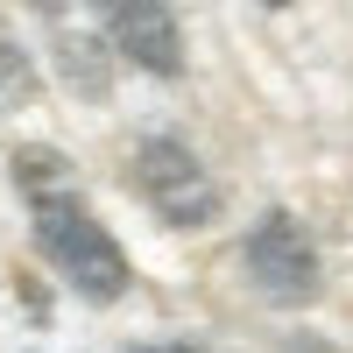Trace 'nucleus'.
Wrapping results in <instances>:
<instances>
[{"label":"nucleus","instance_id":"f257e3e1","mask_svg":"<svg viewBox=\"0 0 353 353\" xmlns=\"http://www.w3.org/2000/svg\"><path fill=\"white\" fill-rule=\"evenodd\" d=\"M36 248L50 254V269L64 276L85 304H113V297H128V254H121V241H113V233L85 212L71 191L36 198Z\"/></svg>","mask_w":353,"mask_h":353},{"label":"nucleus","instance_id":"f03ea898","mask_svg":"<svg viewBox=\"0 0 353 353\" xmlns=\"http://www.w3.org/2000/svg\"><path fill=\"white\" fill-rule=\"evenodd\" d=\"M134 191H141V205H149L156 219H170V226H212L219 219V184H212V170H205L176 134H149L134 149Z\"/></svg>","mask_w":353,"mask_h":353},{"label":"nucleus","instance_id":"7ed1b4c3","mask_svg":"<svg viewBox=\"0 0 353 353\" xmlns=\"http://www.w3.org/2000/svg\"><path fill=\"white\" fill-rule=\"evenodd\" d=\"M241 261H248V276H254V290L269 304H311L318 290H325V269H318V248H311V233L290 219V212H261L254 219V233H248V248H241Z\"/></svg>","mask_w":353,"mask_h":353},{"label":"nucleus","instance_id":"20e7f679","mask_svg":"<svg viewBox=\"0 0 353 353\" xmlns=\"http://www.w3.org/2000/svg\"><path fill=\"white\" fill-rule=\"evenodd\" d=\"M99 14H106V36L128 64H141L149 78L184 71V28H176L170 0H99Z\"/></svg>","mask_w":353,"mask_h":353},{"label":"nucleus","instance_id":"39448f33","mask_svg":"<svg viewBox=\"0 0 353 353\" xmlns=\"http://www.w3.org/2000/svg\"><path fill=\"white\" fill-rule=\"evenodd\" d=\"M57 71H64L71 92L106 99V50H99L92 36H64V43H57Z\"/></svg>","mask_w":353,"mask_h":353},{"label":"nucleus","instance_id":"423d86ee","mask_svg":"<svg viewBox=\"0 0 353 353\" xmlns=\"http://www.w3.org/2000/svg\"><path fill=\"white\" fill-rule=\"evenodd\" d=\"M14 184H21L28 205H36L50 191H71V163L57 156V149H43V141H28V149H14Z\"/></svg>","mask_w":353,"mask_h":353},{"label":"nucleus","instance_id":"0eeeda50","mask_svg":"<svg viewBox=\"0 0 353 353\" xmlns=\"http://www.w3.org/2000/svg\"><path fill=\"white\" fill-rule=\"evenodd\" d=\"M36 99V64H28V50L0 28V106H28Z\"/></svg>","mask_w":353,"mask_h":353},{"label":"nucleus","instance_id":"6e6552de","mask_svg":"<svg viewBox=\"0 0 353 353\" xmlns=\"http://www.w3.org/2000/svg\"><path fill=\"white\" fill-rule=\"evenodd\" d=\"M283 353H339V346H325V339H318V332H297V339H290Z\"/></svg>","mask_w":353,"mask_h":353},{"label":"nucleus","instance_id":"1a4fd4ad","mask_svg":"<svg viewBox=\"0 0 353 353\" xmlns=\"http://www.w3.org/2000/svg\"><path fill=\"white\" fill-rule=\"evenodd\" d=\"M134 353H205V346H134Z\"/></svg>","mask_w":353,"mask_h":353},{"label":"nucleus","instance_id":"9d476101","mask_svg":"<svg viewBox=\"0 0 353 353\" xmlns=\"http://www.w3.org/2000/svg\"><path fill=\"white\" fill-rule=\"evenodd\" d=\"M28 8H43V14H64V0H28Z\"/></svg>","mask_w":353,"mask_h":353},{"label":"nucleus","instance_id":"9b49d317","mask_svg":"<svg viewBox=\"0 0 353 353\" xmlns=\"http://www.w3.org/2000/svg\"><path fill=\"white\" fill-rule=\"evenodd\" d=\"M269 8H290V0H269Z\"/></svg>","mask_w":353,"mask_h":353}]
</instances>
